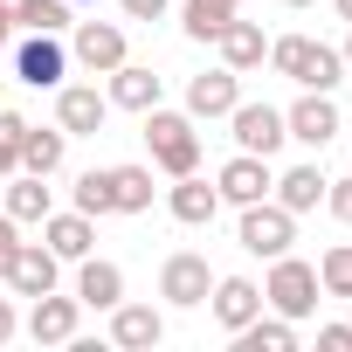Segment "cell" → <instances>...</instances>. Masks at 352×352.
Here are the masks:
<instances>
[{"label":"cell","mask_w":352,"mask_h":352,"mask_svg":"<svg viewBox=\"0 0 352 352\" xmlns=\"http://www.w3.org/2000/svg\"><path fill=\"white\" fill-rule=\"evenodd\" d=\"M270 69L290 76L297 90H338V83H345V56H338L331 42H311V35L270 42Z\"/></svg>","instance_id":"cell-1"},{"label":"cell","mask_w":352,"mask_h":352,"mask_svg":"<svg viewBox=\"0 0 352 352\" xmlns=\"http://www.w3.org/2000/svg\"><path fill=\"white\" fill-rule=\"evenodd\" d=\"M145 145H152V166L159 173H201V131H194V118L187 111H166V104H152L145 111Z\"/></svg>","instance_id":"cell-2"},{"label":"cell","mask_w":352,"mask_h":352,"mask_svg":"<svg viewBox=\"0 0 352 352\" xmlns=\"http://www.w3.org/2000/svg\"><path fill=\"white\" fill-rule=\"evenodd\" d=\"M318 263H304V256H276L270 263V283H263V304L276 311V318H311L318 311Z\"/></svg>","instance_id":"cell-3"},{"label":"cell","mask_w":352,"mask_h":352,"mask_svg":"<svg viewBox=\"0 0 352 352\" xmlns=\"http://www.w3.org/2000/svg\"><path fill=\"white\" fill-rule=\"evenodd\" d=\"M235 242H242L249 256L276 263V256H290V242H297V214H290V208H276V201H249V208H242V221H235Z\"/></svg>","instance_id":"cell-4"},{"label":"cell","mask_w":352,"mask_h":352,"mask_svg":"<svg viewBox=\"0 0 352 352\" xmlns=\"http://www.w3.org/2000/svg\"><path fill=\"white\" fill-rule=\"evenodd\" d=\"M208 290H214V270H208V256H194V249H173V256L159 263V297H166L173 311H201V304H208Z\"/></svg>","instance_id":"cell-5"},{"label":"cell","mask_w":352,"mask_h":352,"mask_svg":"<svg viewBox=\"0 0 352 352\" xmlns=\"http://www.w3.org/2000/svg\"><path fill=\"white\" fill-rule=\"evenodd\" d=\"M270 187H276V166H270L263 152H235V159L214 173V194H221V208H249V201H270Z\"/></svg>","instance_id":"cell-6"},{"label":"cell","mask_w":352,"mask_h":352,"mask_svg":"<svg viewBox=\"0 0 352 352\" xmlns=\"http://www.w3.org/2000/svg\"><path fill=\"white\" fill-rule=\"evenodd\" d=\"M14 76H21L28 90H63V76H69V49H63L56 35L28 28V42L14 49Z\"/></svg>","instance_id":"cell-7"},{"label":"cell","mask_w":352,"mask_h":352,"mask_svg":"<svg viewBox=\"0 0 352 352\" xmlns=\"http://www.w3.org/2000/svg\"><path fill=\"white\" fill-rule=\"evenodd\" d=\"M283 131L297 138V145H311V152H324L331 138H338V104H331V90H304L290 111H283Z\"/></svg>","instance_id":"cell-8"},{"label":"cell","mask_w":352,"mask_h":352,"mask_svg":"<svg viewBox=\"0 0 352 352\" xmlns=\"http://www.w3.org/2000/svg\"><path fill=\"white\" fill-rule=\"evenodd\" d=\"M104 118H111V97H104L97 83H63V90H56V124H63L69 138H97Z\"/></svg>","instance_id":"cell-9"},{"label":"cell","mask_w":352,"mask_h":352,"mask_svg":"<svg viewBox=\"0 0 352 352\" xmlns=\"http://www.w3.org/2000/svg\"><path fill=\"white\" fill-rule=\"evenodd\" d=\"M228 124H235V152H263V159H276L283 152V111L276 104H235L228 111Z\"/></svg>","instance_id":"cell-10"},{"label":"cell","mask_w":352,"mask_h":352,"mask_svg":"<svg viewBox=\"0 0 352 352\" xmlns=\"http://www.w3.org/2000/svg\"><path fill=\"white\" fill-rule=\"evenodd\" d=\"M69 63H83L90 76H111V69L124 63V28H118V21H76Z\"/></svg>","instance_id":"cell-11"},{"label":"cell","mask_w":352,"mask_h":352,"mask_svg":"<svg viewBox=\"0 0 352 352\" xmlns=\"http://www.w3.org/2000/svg\"><path fill=\"white\" fill-rule=\"evenodd\" d=\"M208 311H214V324L235 338L256 311H263V283L256 276H214V290H208Z\"/></svg>","instance_id":"cell-12"},{"label":"cell","mask_w":352,"mask_h":352,"mask_svg":"<svg viewBox=\"0 0 352 352\" xmlns=\"http://www.w3.org/2000/svg\"><path fill=\"white\" fill-rule=\"evenodd\" d=\"M76 324H83V304H76V297H56V290L28 297V338H35V345H69Z\"/></svg>","instance_id":"cell-13"},{"label":"cell","mask_w":352,"mask_h":352,"mask_svg":"<svg viewBox=\"0 0 352 352\" xmlns=\"http://www.w3.org/2000/svg\"><path fill=\"white\" fill-rule=\"evenodd\" d=\"M242 104V76L235 69H201L194 83H187V118L201 124V118H228Z\"/></svg>","instance_id":"cell-14"},{"label":"cell","mask_w":352,"mask_h":352,"mask_svg":"<svg viewBox=\"0 0 352 352\" xmlns=\"http://www.w3.org/2000/svg\"><path fill=\"white\" fill-rule=\"evenodd\" d=\"M56 276H63V256L49 242H21L14 249V270H8V290L14 297H42V290H56Z\"/></svg>","instance_id":"cell-15"},{"label":"cell","mask_w":352,"mask_h":352,"mask_svg":"<svg viewBox=\"0 0 352 352\" xmlns=\"http://www.w3.org/2000/svg\"><path fill=\"white\" fill-rule=\"evenodd\" d=\"M166 214L180 221V228H208V221L221 214V194L201 180V173H180V180L166 187Z\"/></svg>","instance_id":"cell-16"},{"label":"cell","mask_w":352,"mask_h":352,"mask_svg":"<svg viewBox=\"0 0 352 352\" xmlns=\"http://www.w3.org/2000/svg\"><path fill=\"white\" fill-rule=\"evenodd\" d=\"M166 338V318L152 311V304H111V345H124V352H152Z\"/></svg>","instance_id":"cell-17"},{"label":"cell","mask_w":352,"mask_h":352,"mask_svg":"<svg viewBox=\"0 0 352 352\" xmlns=\"http://www.w3.org/2000/svg\"><path fill=\"white\" fill-rule=\"evenodd\" d=\"M118 297H124V270L90 249V256L76 263V304H83V311H111Z\"/></svg>","instance_id":"cell-18"},{"label":"cell","mask_w":352,"mask_h":352,"mask_svg":"<svg viewBox=\"0 0 352 352\" xmlns=\"http://www.w3.org/2000/svg\"><path fill=\"white\" fill-rule=\"evenodd\" d=\"M214 49H221V69H235V76H249V69L270 63V42H263L256 21H228V28L214 35Z\"/></svg>","instance_id":"cell-19"},{"label":"cell","mask_w":352,"mask_h":352,"mask_svg":"<svg viewBox=\"0 0 352 352\" xmlns=\"http://www.w3.org/2000/svg\"><path fill=\"white\" fill-rule=\"evenodd\" d=\"M104 97H111V111H138V118H145V111L159 104V76H152L145 63L124 56V63L111 69V90H104Z\"/></svg>","instance_id":"cell-20"},{"label":"cell","mask_w":352,"mask_h":352,"mask_svg":"<svg viewBox=\"0 0 352 352\" xmlns=\"http://www.w3.org/2000/svg\"><path fill=\"white\" fill-rule=\"evenodd\" d=\"M324 166H290V173H276V187H270V201L276 208H290V214H311V208H324Z\"/></svg>","instance_id":"cell-21"},{"label":"cell","mask_w":352,"mask_h":352,"mask_svg":"<svg viewBox=\"0 0 352 352\" xmlns=\"http://www.w3.org/2000/svg\"><path fill=\"white\" fill-rule=\"evenodd\" d=\"M63 159H69V131L63 124H28L21 131V173H42V180H56V173H63Z\"/></svg>","instance_id":"cell-22"},{"label":"cell","mask_w":352,"mask_h":352,"mask_svg":"<svg viewBox=\"0 0 352 352\" xmlns=\"http://www.w3.org/2000/svg\"><path fill=\"white\" fill-rule=\"evenodd\" d=\"M42 242H49L63 263H83V256L97 249V221L76 214V208H69V214H49V221H42Z\"/></svg>","instance_id":"cell-23"},{"label":"cell","mask_w":352,"mask_h":352,"mask_svg":"<svg viewBox=\"0 0 352 352\" xmlns=\"http://www.w3.org/2000/svg\"><path fill=\"white\" fill-rule=\"evenodd\" d=\"M8 214H14V221H49V214H56V187L42 180V173H14V187H8Z\"/></svg>","instance_id":"cell-24"},{"label":"cell","mask_w":352,"mask_h":352,"mask_svg":"<svg viewBox=\"0 0 352 352\" xmlns=\"http://www.w3.org/2000/svg\"><path fill=\"white\" fill-rule=\"evenodd\" d=\"M235 345L242 352H297V318H249L242 331H235Z\"/></svg>","instance_id":"cell-25"},{"label":"cell","mask_w":352,"mask_h":352,"mask_svg":"<svg viewBox=\"0 0 352 352\" xmlns=\"http://www.w3.org/2000/svg\"><path fill=\"white\" fill-rule=\"evenodd\" d=\"M152 166H111V208L118 214H145L152 208Z\"/></svg>","instance_id":"cell-26"},{"label":"cell","mask_w":352,"mask_h":352,"mask_svg":"<svg viewBox=\"0 0 352 352\" xmlns=\"http://www.w3.org/2000/svg\"><path fill=\"white\" fill-rule=\"evenodd\" d=\"M228 21H235V0H180V28H187V42H214Z\"/></svg>","instance_id":"cell-27"},{"label":"cell","mask_w":352,"mask_h":352,"mask_svg":"<svg viewBox=\"0 0 352 352\" xmlns=\"http://www.w3.org/2000/svg\"><path fill=\"white\" fill-rule=\"evenodd\" d=\"M76 214H90V221L118 214V208H111V166H90L83 180H76Z\"/></svg>","instance_id":"cell-28"},{"label":"cell","mask_w":352,"mask_h":352,"mask_svg":"<svg viewBox=\"0 0 352 352\" xmlns=\"http://www.w3.org/2000/svg\"><path fill=\"white\" fill-rule=\"evenodd\" d=\"M318 290L324 297H352V242H338V249L318 256Z\"/></svg>","instance_id":"cell-29"},{"label":"cell","mask_w":352,"mask_h":352,"mask_svg":"<svg viewBox=\"0 0 352 352\" xmlns=\"http://www.w3.org/2000/svg\"><path fill=\"white\" fill-rule=\"evenodd\" d=\"M21 131H28L21 111H0V180H14V173H21Z\"/></svg>","instance_id":"cell-30"},{"label":"cell","mask_w":352,"mask_h":352,"mask_svg":"<svg viewBox=\"0 0 352 352\" xmlns=\"http://www.w3.org/2000/svg\"><path fill=\"white\" fill-rule=\"evenodd\" d=\"M14 249H21V221L0 214V283H8V270H14Z\"/></svg>","instance_id":"cell-31"},{"label":"cell","mask_w":352,"mask_h":352,"mask_svg":"<svg viewBox=\"0 0 352 352\" xmlns=\"http://www.w3.org/2000/svg\"><path fill=\"white\" fill-rule=\"evenodd\" d=\"M324 208H331V214L352 228V180H331V187H324Z\"/></svg>","instance_id":"cell-32"},{"label":"cell","mask_w":352,"mask_h":352,"mask_svg":"<svg viewBox=\"0 0 352 352\" xmlns=\"http://www.w3.org/2000/svg\"><path fill=\"white\" fill-rule=\"evenodd\" d=\"M318 345L324 352H352V318L345 324H318Z\"/></svg>","instance_id":"cell-33"},{"label":"cell","mask_w":352,"mask_h":352,"mask_svg":"<svg viewBox=\"0 0 352 352\" xmlns=\"http://www.w3.org/2000/svg\"><path fill=\"white\" fill-rule=\"evenodd\" d=\"M118 8H124V21H159L173 0H118Z\"/></svg>","instance_id":"cell-34"},{"label":"cell","mask_w":352,"mask_h":352,"mask_svg":"<svg viewBox=\"0 0 352 352\" xmlns=\"http://www.w3.org/2000/svg\"><path fill=\"white\" fill-rule=\"evenodd\" d=\"M0 14H8L14 28H28V14H35V0H0Z\"/></svg>","instance_id":"cell-35"},{"label":"cell","mask_w":352,"mask_h":352,"mask_svg":"<svg viewBox=\"0 0 352 352\" xmlns=\"http://www.w3.org/2000/svg\"><path fill=\"white\" fill-rule=\"evenodd\" d=\"M14 331H21V318H14V304H8V297H0V345H8Z\"/></svg>","instance_id":"cell-36"},{"label":"cell","mask_w":352,"mask_h":352,"mask_svg":"<svg viewBox=\"0 0 352 352\" xmlns=\"http://www.w3.org/2000/svg\"><path fill=\"white\" fill-rule=\"evenodd\" d=\"M8 42H14V21H8V14H0V49H8Z\"/></svg>","instance_id":"cell-37"},{"label":"cell","mask_w":352,"mask_h":352,"mask_svg":"<svg viewBox=\"0 0 352 352\" xmlns=\"http://www.w3.org/2000/svg\"><path fill=\"white\" fill-rule=\"evenodd\" d=\"M338 56H345V69H352V35H345V49H338Z\"/></svg>","instance_id":"cell-38"},{"label":"cell","mask_w":352,"mask_h":352,"mask_svg":"<svg viewBox=\"0 0 352 352\" xmlns=\"http://www.w3.org/2000/svg\"><path fill=\"white\" fill-rule=\"evenodd\" d=\"M338 14H345V21H352V0H338Z\"/></svg>","instance_id":"cell-39"},{"label":"cell","mask_w":352,"mask_h":352,"mask_svg":"<svg viewBox=\"0 0 352 352\" xmlns=\"http://www.w3.org/2000/svg\"><path fill=\"white\" fill-rule=\"evenodd\" d=\"M283 8H311V0H283Z\"/></svg>","instance_id":"cell-40"},{"label":"cell","mask_w":352,"mask_h":352,"mask_svg":"<svg viewBox=\"0 0 352 352\" xmlns=\"http://www.w3.org/2000/svg\"><path fill=\"white\" fill-rule=\"evenodd\" d=\"M0 97H8V76H0Z\"/></svg>","instance_id":"cell-41"},{"label":"cell","mask_w":352,"mask_h":352,"mask_svg":"<svg viewBox=\"0 0 352 352\" xmlns=\"http://www.w3.org/2000/svg\"><path fill=\"white\" fill-rule=\"evenodd\" d=\"M235 8H242V0H235Z\"/></svg>","instance_id":"cell-42"},{"label":"cell","mask_w":352,"mask_h":352,"mask_svg":"<svg viewBox=\"0 0 352 352\" xmlns=\"http://www.w3.org/2000/svg\"><path fill=\"white\" fill-rule=\"evenodd\" d=\"M345 304H352V297H345Z\"/></svg>","instance_id":"cell-43"}]
</instances>
